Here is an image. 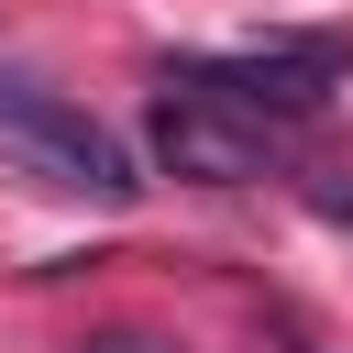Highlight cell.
Returning <instances> with one entry per match:
<instances>
[{
    "label": "cell",
    "instance_id": "obj_1",
    "mask_svg": "<svg viewBox=\"0 0 353 353\" xmlns=\"http://www.w3.org/2000/svg\"><path fill=\"white\" fill-rule=\"evenodd\" d=\"M0 154H22L44 188H77V199H132V188H143L132 154H121L77 99H55V88H33V77H0Z\"/></svg>",
    "mask_w": 353,
    "mask_h": 353
},
{
    "label": "cell",
    "instance_id": "obj_2",
    "mask_svg": "<svg viewBox=\"0 0 353 353\" xmlns=\"http://www.w3.org/2000/svg\"><path fill=\"white\" fill-rule=\"evenodd\" d=\"M353 77V44L342 33H298V44H254V55H221V66H176L165 88H199L243 121H309L331 88Z\"/></svg>",
    "mask_w": 353,
    "mask_h": 353
},
{
    "label": "cell",
    "instance_id": "obj_3",
    "mask_svg": "<svg viewBox=\"0 0 353 353\" xmlns=\"http://www.w3.org/2000/svg\"><path fill=\"white\" fill-rule=\"evenodd\" d=\"M154 165L188 188H254V176H276V143H265V121H243L199 88H165L154 99Z\"/></svg>",
    "mask_w": 353,
    "mask_h": 353
},
{
    "label": "cell",
    "instance_id": "obj_4",
    "mask_svg": "<svg viewBox=\"0 0 353 353\" xmlns=\"http://www.w3.org/2000/svg\"><path fill=\"white\" fill-rule=\"evenodd\" d=\"M66 353H188V342H165V331H88V342H66Z\"/></svg>",
    "mask_w": 353,
    "mask_h": 353
},
{
    "label": "cell",
    "instance_id": "obj_5",
    "mask_svg": "<svg viewBox=\"0 0 353 353\" xmlns=\"http://www.w3.org/2000/svg\"><path fill=\"white\" fill-rule=\"evenodd\" d=\"M276 331H287V353H320V342H309V331H298V320H276Z\"/></svg>",
    "mask_w": 353,
    "mask_h": 353
}]
</instances>
